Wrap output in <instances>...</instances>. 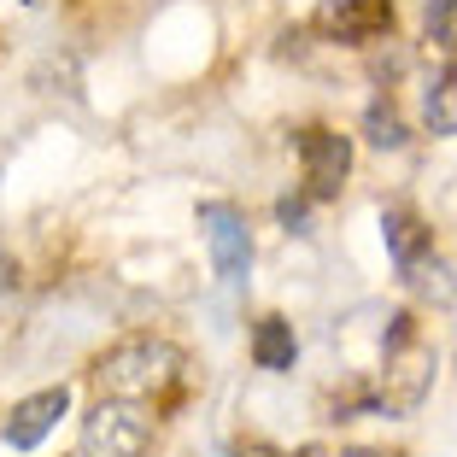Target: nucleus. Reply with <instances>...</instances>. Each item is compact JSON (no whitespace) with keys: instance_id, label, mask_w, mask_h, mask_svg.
Here are the masks:
<instances>
[{"instance_id":"1","label":"nucleus","mask_w":457,"mask_h":457,"mask_svg":"<svg viewBox=\"0 0 457 457\" xmlns=\"http://www.w3.org/2000/svg\"><path fill=\"white\" fill-rule=\"evenodd\" d=\"M176 376H182V352L159 335H135L118 340L95 358V387L100 399H153V393H170Z\"/></svg>"},{"instance_id":"2","label":"nucleus","mask_w":457,"mask_h":457,"mask_svg":"<svg viewBox=\"0 0 457 457\" xmlns=\"http://www.w3.org/2000/svg\"><path fill=\"white\" fill-rule=\"evenodd\" d=\"M387 358H381V411H417L422 393L434 387V346L417 335L411 317H387Z\"/></svg>"},{"instance_id":"3","label":"nucleus","mask_w":457,"mask_h":457,"mask_svg":"<svg viewBox=\"0 0 457 457\" xmlns=\"http://www.w3.org/2000/svg\"><path fill=\"white\" fill-rule=\"evenodd\" d=\"M153 440L147 404L135 399H100L77 428V457H141Z\"/></svg>"},{"instance_id":"4","label":"nucleus","mask_w":457,"mask_h":457,"mask_svg":"<svg viewBox=\"0 0 457 457\" xmlns=\"http://www.w3.org/2000/svg\"><path fill=\"white\" fill-rule=\"evenodd\" d=\"M200 228L205 246H212V270L223 282H241L246 264H253V235H246V217L235 205H200Z\"/></svg>"},{"instance_id":"5","label":"nucleus","mask_w":457,"mask_h":457,"mask_svg":"<svg viewBox=\"0 0 457 457\" xmlns=\"http://www.w3.org/2000/svg\"><path fill=\"white\" fill-rule=\"evenodd\" d=\"M299 164H305V188L317 200H328V194H340V182L352 170V141L317 123V129L299 135Z\"/></svg>"},{"instance_id":"6","label":"nucleus","mask_w":457,"mask_h":457,"mask_svg":"<svg viewBox=\"0 0 457 457\" xmlns=\"http://www.w3.org/2000/svg\"><path fill=\"white\" fill-rule=\"evenodd\" d=\"M65 411H71L65 387H41V393H29V399H18L12 417H6V445H12V452H36V445L59 428Z\"/></svg>"},{"instance_id":"7","label":"nucleus","mask_w":457,"mask_h":457,"mask_svg":"<svg viewBox=\"0 0 457 457\" xmlns=\"http://www.w3.org/2000/svg\"><path fill=\"white\" fill-rule=\"evenodd\" d=\"M317 24L335 41H352V47H358V41H376L381 29L393 24V0H328Z\"/></svg>"},{"instance_id":"8","label":"nucleus","mask_w":457,"mask_h":457,"mask_svg":"<svg viewBox=\"0 0 457 457\" xmlns=\"http://www.w3.org/2000/svg\"><path fill=\"white\" fill-rule=\"evenodd\" d=\"M294 323L287 317H264L253 328V363L258 370H294Z\"/></svg>"},{"instance_id":"9","label":"nucleus","mask_w":457,"mask_h":457,"mask_svg":"<svg viewBox=\"0 0 457 457\" xmlns=\"http://www.w3.org/2000/svg\"><path fill=\"white\" fill-rule=\"evenodd\" d=\"M422 123H428V135H457V65H445V77L428 82V95H422Z\"/></svg>"},{"instance_id":"10","label":"nucleus","mask_w":457,"mask_h":457,"mask_svg":"<svg viewBox=\"0 0 457 457\" xmlns=\"http://www.w3.org/2000/svg\"><path fill=\"white\" fill-rule=\"evenodd\" d=\"M381 235H387V253L399 258V270L417 264V258L428 253V228H422L411 212H387V217H381Z\"/></svg>"},{"instance_id":"11","label":"nucleus","mask_w":457,"mask_h":457,"mask_svg":"<svg viewBox=\"0 0 457 457\" xmlns=\"http://www.w3.org/2000/svg\"><path fill=\"white\" fill-rule=\"evenodd\" d=\"M404 282L417 287L422 299H440V305H452L457 299V282H452V264H440L434 253H422L417 264H404Z\"/></svg>"},{"instance_id":"12","label":"nucleus","mask_w":457,"mask_h":457,"mask_svg":"<svg viewBox=\"0 0 457 457\" xmlns=\"http://www.w3.org/2000/svg\"><path fill=\"white\" fill-rule=\"evenodd\" d=\"M370 141H376V147H399V141H404L399 112H393V106H381V100L370 106Z\"/></svg>"},{"instance_id":"13","label":"nucleus","mask_w":457,"mask_h":457,"mask_svg":"<svg viewBox=\"0 0 457 457\" xmlns=\"http://www.w3.org/2000/svg\"><path fill=\"white\" fill-rule=\"evenodd\" d=\"M340 457H376V452H340Z\"/></svg>"}]
</instances>
